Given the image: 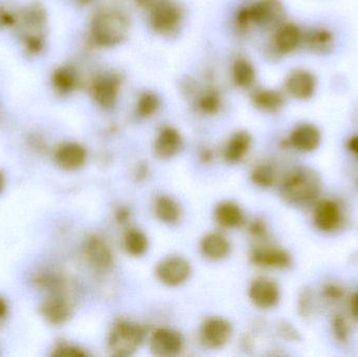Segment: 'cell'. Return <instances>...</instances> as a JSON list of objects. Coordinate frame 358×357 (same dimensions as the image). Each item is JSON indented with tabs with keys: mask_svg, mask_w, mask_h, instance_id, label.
Masks as SVG:
<instances>
[{
	"mask_svg": "<svg viewBox=\"0 0 358 357\" xmlns=\"http://www.w3.org/2000/svg\"><path fill=\"white\" fill-rule=\"evenodd\" d=\"M321 188V180L315 170L307 167L296 168L282 182L281 195L289 205L306 207L317 201Z\"/></svg>",
	"mask_w": 358,
	"mask_h": 357,
	"instance_id": "1",
	"label": "cell"
},
{
	"mask_svg": "<svg viewBox=\"0 0 358 357\" xmlns=\"http://www.w3.org/2000/svg\"><path fill=\"white\" fill-rule=\"evenodd\" d=\"M129 31L127 18L115 10L100 13L94 17L92 33L96 43L102 46L117 45L126 39Z\"/></svg>",
	"mask_w": 358,
	"mask_h": 357,
	"instance_id": "2",
	"label": "cell"
},
{
	"mask_svg": "<svg viewBox=\"0 0 358 357\" xmlns=\"http://www.w3.org/2000/svg\"><path fill=\"white\" fill-rule=\"evenodd\" d=\"M143 337L144 330L138 325L129 322L117 323L109 337V351L113 356H131L142 343Z\"/></svg>",
	"mask_w": 358,
	"mask_h": 357,
	"instance_id": "3",
	"label": "cell"
},
{
	"mask_svg": "<svg viewBox=\"0 0 358 357\" xmlns=\"http://www.w3.org/2000/svg\"><path fill=\"white\" fill-rule=\"evenodd\" d=\"M313 222L320 232L325 234L338 232L344 224L342 205L332 198L321 199L313 207Z\"/></svg>",
	"mask_w": 358,
	"mask_h": 357,
	"instance_id": "4",
	"label": "cell"
},
{
	"mask_svg": "<svg viewBox=\"0 0 358 357\" xmlns=\"http://www.w3.org/2000/svg\"><path fill=\"white\" fill-rule=\"evenodd\" d=\"M250 23L264 29H277L284 23L286 12L280 0H260L248 8Z\"/></svg>",
	"mask_w": 358,
	"mask_h": 357,
	"instance_id": "5",
	"label": "cell"
},
{
	"mask_svg": "<svg viewBox=\"0 0 358 357\" xmlns=\"http://www.w3.org/2000/svg\"><path fill=\"white\" fill-rule=\"evenodd\" d=\"M180 19L181 12L178 4L170 0H161L151 10V25L159 34L171 33L178 27Z\"/></svg>",
	"mask_w": 358,
	"mask_h": 357,
	"instance_id": "6",
	"label": "cell"
},
{
	"mask_svg": "<svg viewBox=\"0 0 358 357\" xmlns=\"http://www.w3.org/2000/svg\"><path fill=\"white\" fill-rule=\"evenodd\" d=\"M285 87L292 98L301 101L308 100L317 89V78L307 69H294L286 78Z\"/></svg>",
	"mask_w": 358,
	"mask_h": 357,
	"instance_id": "7",
	"label": "cell"
},
{
	"mask_svg": "<svg viewBox=\"0 0 358 357\" xmlns=\"http://www.w3.org/2000/svg\"><path fill=\"white\" fill-rule=\"evenodd\" d=\"M157 274L164 284L178 286L189 278L191 274V266L183 258L169 257L159 264Z\"/></svg>",
	"mask_w": 358,
	"mask_h": 357,
	"instance_id": "8",
	"label": "cell"
},
{
	"mask_svg": "<svg viewBox=\"0 0 358 357\" xmlns=\"http://www.w3.org/2000/svg\"><path fill=\"white\" fill-rule=\"evenodd\" d=\"M250 298L255 305L263 309L275 307L280 301L279 286L271 279H257L250 286Z\"/></svg>",
	"mask_w": 358,
	"mask_h": 357,
	"instance_id": "9",
	"label": "cell"
},
{
	"mask_svg": "<svg viewBox=\"0 0 358 357\" xmlns=\"http://www.w3.org/2000/svg\"><path fill=\"white\" fill-rule=\"evenodd\" d=\"M321 142V131L313 124H300L294 128L289 136V144L301 152L317 150Z\"/></svg>",
	"mask_w": 358,
	"mask_h": 357,
	"instance_id": "10",
	"label": "cell"
},
{
	"mask_svg": "<svg viewBox=\"0 0 358 357\" xmlns=\"http://www.w3.org/2000/svg\"><path fill=\"white\" fill-rule=\"evenodd\" d=\"M151 349L157 356H174L182 349V339L180 335L171 329H157L151 339Z\"/></svg>",
	"mask_w": 358,
	"mask_h": 357,
	"instance_id": "11",
	"label": "cell"
},
{
	"mask_svg": "<svg viewBox=\"0 0 358 357\" xmlns=\"http://www.w3.org/2000/svg\"><path fill=\"white\" fill-rule=\"evenodd\" d=\"M231 335V325L220 318L208 319L201 328L202 341L210 348L222 347L229 342Z\"/></svg>",
	"mask_w": 358,
	"mask_h": 357,
	"instance_id": "12",
	"label": "cell"
},
{
	"mask_svg": "<svg viewBox=\"0 0 358 357\" xmlns=\"http://www.w3.org/2000/svg\"><path fill=\"white\" fill-rule=\"evenodd\" d=\"M303 37L304 34L298 25L294 23H282L277 27L273 43L280 54H287L294 52L303 43Z\"/></svg>",
	"mask_w": 358,
	"mask_h": 357,
	"instance_id": "13",
	"label": "cell"
},
{
	"mask_svg": "<svg viewBox=\"0 0 358 357\" xmlns=\"http://www.w3.org/2000/svg\"><path fill=\"white\" fill-rule=\"evenodd\" d=\"M41 314L50 324H64L71 316V304L60 293H55L42 304Z\"/></svg>",
	"mask_w": 358,
	"mask_h": 357,
	"instance_id": "14",
	"label": "cell"
},
{
	"mask_svg": "<svg viewBox=\"0 0 358 357\" xmlns=\"http://www.w3.org/2000/svg\"><path fill=\"white\" fill-rule=\"evenodd\" d=\"M87 153L85 148L76 143L63 145L55 154L57 165L64 170H77L85 163Z\"/></svg>",
	"mask_w": 358,
	"mask_h": 357,
	"instance_id": "15",
	"label": "cell"
},
{
	"mask_svg": "<svg viewBox=\"0 0 358 357\" xmlns=\"http://www.w3.org/2000/svg\"><path fill=\"white\" fill-rule=\"evenodd\" d=\"M85 253L90 263L99 270H107L113 265V257L110 247L100 237L92 236L88 239Z\"/></svg>",
	"mask_w": 358,
	"mask_h": 357,
	"instance_id": "16",
	"label": "cell"
},
{
	"mask_svg": "<svg viewBox=\"0 0 358 357\" xmlns=\"http://www.w3.org/2000/svg\"><path fill=\"white\" fill-rule=\"evenodd\" d=\"M252 261L258 266L269 268H286L290 265L292 258L287 252L279 247H261L252 254Z\"/></svg>",
	"mask_w": 358,
	"mask_h": 357,
	"instance_id": "17",
	"label": "cell"
},
{
	"mask_svg": "<svg viewBox=\"0 0 358 357\" xmlns=\"http://www.w3.org/2000/svg\"><path fill=\"white\" fill-rule=\"evenodd\" d=\"M303 43L315 54H325L334 50L336 39L330 29L326 27H313L304 34Z\"/></svg>",
	"mask_w": 358,
	"mask_h": 357,
	"instance_id": "18",
	"label": "cell"
},
{
	"mask_svg": "<svg viewBox=\"0 0 358 357\" xmlns=\"http://www.w3.org/2000/svg\"><path fill=\"white\" fill-rule=\"evenodd\" d=\"M119 92V79L113 75L101 78L94 86V99L104 108H111L115 104Z\"/></svg>",
	"mask_w": 358,
	"mask_h": 357,
	"instance_id": "19",
	"label": "cell"
},
{
	"mask_svg": "<svg viewBox=\"0 0 358 357\" xmlns=\"http://www.w3.org/2000/svg\"><path fill=\"white\" fill-rule=\"evenodd\" d=\"M181 147V136L178 130L166 127L162 130L155 142V149L157 156L167 159L174 156Z\"/></svg>",
	"mask_w": 358,
	"mask_h": 357,
	"instance_id": "20",
	"label": "cell"
},
{
	"mask_svg": "<svg viewBox=\"0 0 358 357\" xmlns=\"http://www.w3.org/2000/svg\"><path fill=\"white\" fill-rule=\"evenodd\" d=\"M215 218L224 228H237L243 224V212L239 205L231 201L220 203L215 211Z\"/></svg>",
	"mask_w": 358,
	"mask_h": 357,
	"instance_id": "21",
	"label": "cell"
},
{
	"mask_svg": "<svg viewBox=\"0 0 358 357\" xmlns=\"http://www.w3.org/2000/svg\"><path fill=\"white\" fill-rule=\"evenodd\" d=\"M252 138L248 132H237L229 140L227 148H225L224 156L229 163H237L243 159L250 147Z\"/></svg>",
	"mask_w": 358,
	"mask_h": 357,
	"instance_id": "22",
	"label": "cell"
},
{
	"mask_svg": "<svg viewBox=\"0 0 358 357\" xmlns=\"http://www.w3.org/2000/svg\"><path fill=\"white\" fill-rule=\"evenodd\" d=\"M201 251L210 259H222L229 253V243L221 235L208 234L202 239Z\"/></svg>",
	"mask_w": 358,
	"mask_h": 357,
	"instance_id": "23",
	"label": "cell"
},
{
	"mask_svg": "<svg viewBox=\"0 0 358 357\" xmlns=\"http://www.w3.org/2000/svg\"><path fill=\"white\" fill-rule=\"evenodd\" d=\"M255 105L261 110L275 112L283 107L285 99L281 92L275 89H261L252 96Z\"/></svg>",
	"mask_w": 358,
	"mask_h": 357,
	"instance_id": "24",
	"label": "cell"
},
{
	"mask_svg": "<svg viewBox=\"0 0 358 357\" xmlns=\"http://www.w3.org/2000/svg\"><path fill=\"white\" fill-rule=\"evenodd\" d=\"M157 217L166 224H173L178 221L180 211L178 203L170 197H159L155 205Z\"/></svg>",
	"mask_w": 358,
	"mask_h": 357,
	"instance_id": "25",
	"label": "cell"
},
{
	"mask_svg": "<svg viewBox=\"0 0 358 357\" xmlns=\"http://www.w3.org/2000/svg\"><path fill=\"white\" fill-rule=\"evenodd\" d=\"M233 78L239 87L248 88L254 83L256 71L248 60L240 59L234 64Z\"/></svg>",
	"mask_w": 358,
	"mask_h": 357,
	"instance_id": "26",
	"label": "cell"
},
{
	"mask_svg": "<svg viewBox=\"0 0 358 357\" xmlns=\"http://www.w3.org/2000/svg\"><path fill=\"white\" fill-rule=\"evenodd\" d=\"M126 251L132 256H142L148 249L146 235L136 228L128 231L125 236Z\"/></svg>",
	"mask_w": 358,
	"mask_h": 357,
	"instance_id": "27",
	"label": "cell"
},
{
	"mask_svg": "<svg viewBox=\"0 0 358 357\" xmlns=\"http://www.w3.org/2000/svg\"><path fill=\"white\" fill-rule=\"evenodd\" d=\"M351 323L344 314H334L331 321V331L334 333V339L341 344L349 343L351 339Z\"/></svg>",
	"mask_w": 358,
	"mask_h": 357,
	"instance_id": "28",
	"label": "cell"
},
{
	"mask_svg": "<svg viewBox=\"0 0 358 357\" xmlns=\"http://www.w3.org/2000/svg\"><path fill=\"white\" fill-rule=\"evenodd\" d=\"M159 101L155 94L145 92L138 102V112L141 117H148L155 115L159 109Z\"/></svg>",
	"mask_w": 358,
	"mask_h": 357,
	"instance_id": "29",
	"label": "cell"
},
{
	"mask_svg": "<svg viewBox=\"0 0 358 357\" xmlns=\"http://www.w3.org/2000/svg\"><path fill=\"white\" fill-rule=\"evenodd\" d=\"M322 297L330 303H340L346 298L344 286L338 282H328L322 289Z\"/></svg>",
	"mask_w": 358,
	"mask_h": 357,
	"instance_id": "30",
	"label": "cell"
},
{
	"mask_svg": "<svg viewBox=\"0 0 358 357\" xmlns=\"http://www.w3.org/2000/svg\"><path fill=\"white\" fill-rule=\"evenodd\" d=\"M252 180L255 184L263 188H268L275 184V173L271 166H260L252 172Z\"/></svg>",
	"mask_w": 358,
	"mask_h": 357,
	"instance_id": "31",
	"label": "cell"
},
{
	"mask_svg": "<svg viewBox=\"0 0 358 357\" xmlns=\"http://www.w3.org/2000/svg\"><path fill=\"white\" fill-rule=\"evenodd\" d=\"M200 108L206 113H215L220 107V99L214 92H208L200 100Z\"/></svg>",
	"mask_w": 358,
	"mask_h": 357,
	"instance_id": "32",
	"label": "cell"
},
{
	"mask_svg": "<svg viewBox=\"0 0 358 357\" xmlns=\"http://www.w3.org/2000/svg\"><path fill=\"white\" fill-rule=\"evenodd\" d=\"M54 356L60 357H85L86 354L82 351L79 348L73 347V346L62 345L59 346L56 350H55Z\"/></svg>",
	"mask_w": 358,
	"mask_h": 357,
	"instance_id": "33",
	"label": "cell"
},
{
	"mask_svg": "<svg viewBox=\"0 0 358 357\" xmlns=\"http://www.w3.org/2000/svg\"><path fill=\"white\" fill-rule=\"evenodd\" d=\"M313 309H315V306H313V297H311L310 291H309V293L308 291H305L300 299L301 314H302L303 316H309L313 314Z\"/></svg>",
	"mask_w": 358,
	"mask_h": 357,
	"instance_id": "34",
	"label": "cell"
},
{
	"mask_svg": "<svg viewBox=\"0 0 358 357\" xmlns=\"http://www.w3.org/2000/svg\"><path fill=\"white\" fill-rule=\"evenodd\" d=\"M59 80H60L61 86L65 89H69V88L73 87V83H75V77H73V73H69V71H63L59 75Z\"/></svg>",
	"mask_w": 358,
	"mask_h": 357,
	"instance_id": "35",
	"label": "cell"
},
{
	"mask_svg": "<svg viewBox=\"0 0 358 357\" xmlns=\"http://www.w3.org/2000/svg\"><path fill=\"white\" fill-rule=\"evenodd\" d=\"M347 148L355 156L358 157V134L351 136L347 142Z\"/></svg>",
	"mask_w": 358,
	"mask_h": 357,
	"instance_id": "36",
	"label": "cell"
},
{
	"mask_svg": "<svg viewBox=\"0 0 358 357\" xmlns=\"http://www.w3.org/2000/svg\"><path fill=\"white\" fill-rule=\"evenodd\" d=\"M350 314L352 316V318L358 322V293L351 299Z\"/></svg>",
	"mask_w": 358,
	"mask_h": 357,
	"instance_id": "37",
	"label": "cell"
},
{
	"mask_svg": "<svg viewBox=\"0 0 358 357\" xmlns=\"http://www.w3.org/2000/svg\"><path fill=\"white\" fill-rule=\"evenodd\" d=\"M6 314H8V306H6V302L0 298V320L6 318Z\"/></svg>",
	"mask_w": 358,
	"mask_h": 357,
	"instance_id": "38",
	"label": "cell"
},
{
	"mask_svg": "<svg viewBox=\"0 0 358 357\" xmlns=\"http://www.w3.org/2000/svg\"><path fill=\"white\" fill-rule=\"evenodd\" d=\"M4 186V177L3 175H2L1 172H0V192H1L2 189H3Z\"/></svg>",
	"mask_w": 358,
	"mask_h": 357,
	"instance_id": "39",
	"label": "cell"
}]
</instances>
